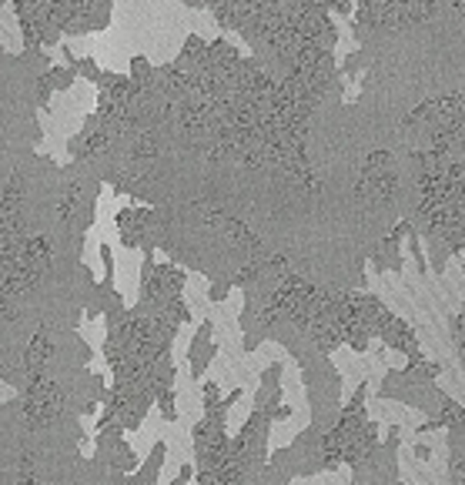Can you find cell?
<instances>
[{
    "mask_svg": "<svg viewBox=\"0 0 465 485\" xmlns=\"http://www.w3.org/2000/svg\"><path fill=\"white\" fill-rule=\"evenodd\" d=\"M51 254L54 248L44 234H23V228L4 231V301L37 285L41 275L51 268Z\"/></svg>",
    "mask_w": 465,
    "mask_h": 485,
    "instance_id": "6da1fadb",
    "label": "cell"
},
{
    "mask_svg": "<svg viewBox=\"0 0 465 485\" xmlns=\"http://www.w3.org/2000/svg\"><path fill=\"white\" fill-rule=\"evenodd\" d=\"M61 408H64V395H61L57 382H51L44 372L23 378L21 412H23V419L31 422V425H47L51 419L61 415Z\"/></svg>",
    "mask_w": 465,
    "mask_h": 485,
    "instance_id": "7a4b0ae2",
    "label": "cell"
}]
</instances>
